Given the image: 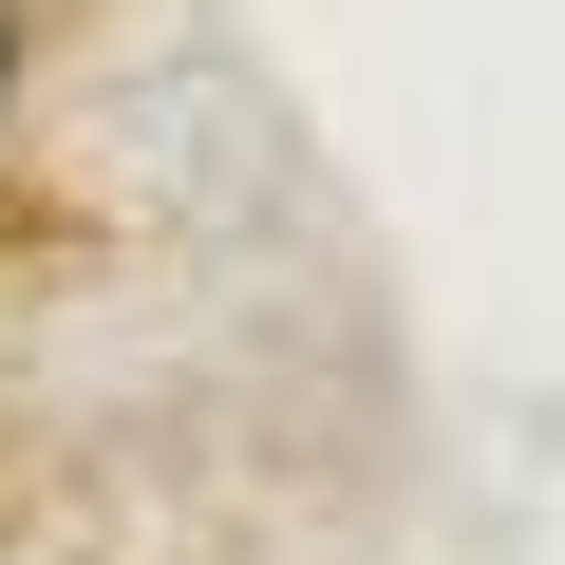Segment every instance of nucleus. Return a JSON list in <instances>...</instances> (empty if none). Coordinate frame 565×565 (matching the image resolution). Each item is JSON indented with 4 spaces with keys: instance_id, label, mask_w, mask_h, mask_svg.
Listing matches in <instances>:
<instances>
[{
    "instance_id": "f257e3e1",
    "label": "nucleus",
    "mask_w": 565,
    "mask_h": 565,
    "mask_svg": "<svg viewBox=\"0 0 565 565\" xmlns=\"http://www.w3.org/2000/svg\"><path fill=\"white\" fill-rule=\"evenodd\" d=\"M0 95H20V39H0Z\"/></svg>"
}]
</instances>
